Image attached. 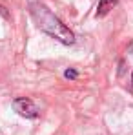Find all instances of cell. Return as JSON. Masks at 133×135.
Listing matches in <instances>:
<instances>
[{
    "label": "cell",
    "instance_id": "6da1fadb",
    "mask_svg": "<svg viewBox=\"0 0 133 135\" xmlns=\"http://www.w3.org/2000/svg\"><path fill=\"white\" fill-rule=\"evenodd\" d=\"M29 15L35 20V24L38 26V29H42L44 33H47L49 37H53L55 40H58V42H62V44H66V46L75 44L73 31L67 26H64V22L58 17H55L44 4L31 2L29 4Z\"/></svg>",
    "mask_w": 133,
    "mask_h": 135
},
{
    "label": "cell",
    "instance_id": "7a4b0ae2",
    "mask_svg": "<svg viewBox=\"0 0 133 135\" xmlns=\"http://www.w3.org/2000/svg\"><path fill=\"white\" fill-rule=\"evenodd\" d=\"M13 110L22 115L26 119H37L38 117V108L35 106V102L27 97H18V99H13Z\"/></svg>",
    "mask_w": 133,
    "mask_h": 135
},
{
    "label": "cell",
    "instance_id": "3957f363",
    "mask_svg": "<svg viewBox=\"0 0 133 135\" xmlns=\"http://www.w3.org/2000/svg\"><path fill=\"white\" fill-rule=\"evenodd\" d=\"M115 4H117V0H100V2H98V7H97V17L108 15L111 9H113Z\"/></svg>",
    "mask_w": 133,
    "mask_h": 135
},
{
    "label": "cell",
    "instance_id": "277c9868",
    "mask_svg": "<svg viewBox=\"0 0 133 135\" xmlns=\"http://www.w3.org/2000/svg\"><path fill=\"white\" fill-rule=\"evenodd\" d=\"M64 77H66V79H77L78 73H77L75 69H66V71H64Z\"/></svg>",
    "mask_w": 133,
    "mask_h": 135
},
{
    "label": "cell",
    "instance_id": "5b68a950",
    "mask_svg": "<svg viewBox=\"0 0 133 135\" xmlns=\"http://www.w3.org/2000/svg\"><path fill=\"white\" fill-rule=\"evenodd\" d=\"M0 13H2L4 17H7V11H6V7H4V6H0Z\"/></svg>",
    "mask_w": 133,
    "mask_h": 135
},
{
    "label": "cell",
    "instance_id": "8992f818",
    "mask_svg": "<svg viewBox=\"0 0 133 135\" xmlns=\"http://www.w3.org/2000/svg\"><path fill=\"white\" fill-rule=\"evenodd\" d=\"M131 82H133V73H131Z\"/></svg>",
    "mask_w": 133,
    "mask_h": 135
}]
</instances>
